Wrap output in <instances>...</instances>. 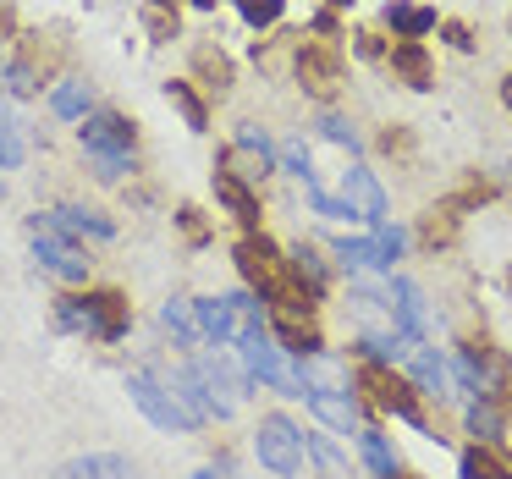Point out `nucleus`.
I'll use <instances>...</instances> for the list:
<instances>
[{
    "label": "nucleus",
    "instance_id": "obj_1",
    "mask_svg": "<svg viewBox=\"0 0 512 479\" xmlns=\"http://www.w3.org/2000/svg\"><path fill=\"white\" fill-rule=\"evenodd\" d=\"M78 144H83V155H89V166H94V177H100V182H122V177H133V171H138V155H133L138 127L127 122L122 111L83 116V122H78Z\"/></svg>",
    "mask_w": 512,
    "mask_h": 479
},
{
    "label": "nucleus",
    "instance_id": "obj_2",
    "mask_svg": "<svg viewBox=\"0 0 512 479\" xmlns=\"http://www.w3.org/2000/svg\"><path fill=\"white\" fill-rule=\"evenodd\" d=\"M133 314L122 292H67L56 298V331L67 336H94V342H122Z\"/></svg>",
    "mask_w": 512,
    "mask_h": 479
},
{
    "label": "nucleus",
    "instance_id": "obj_3",
    "mask_svg": "<svg viewBox=\"0 0 512 479\" xmlns=\"http://www.w3.org/2000/svg\"><path fill=\"white\" fill-rule=\"evenodd\" d=\"M127 397L138 402V413H144L155 430H166V435H193V430H199V424L188 419V408L171 397V386H166V380H155L149 369H133V375H127Z\"/></svg>",
    "mask_w": 512,
    "mask_h": 479
},
{
    "label": "nucleus",
    "instance_id": "obj_4",
    "mask_svg": "<svg viewBox=\"0 0 512 479\" xmlns=\"http://www.w3.org/2000/svg\"><path fill=\"white\" fill-rule=\"evenodd\" d=\"M254 457H259V468L292 479L303 468V430L287 419V413H265L259 430H254Z\"/></svg>",
    "mask_w": 512,
    "mask_h": 479
},
{
    "label": "nucleus",
    "instance_id": "obj_5",
    "mask_svg": "<svg viewBox=\"0 0 512 479\" xmlns=\"http://www.w3.org/2000/svg\"><path fill=\"white\" fill-rule=\"evenodd\" d=\"M28 237H34L39 270H50L56 281H72V287H78V281H89V254H83L72 237H61L45 215H28Z\"/></svg>",
    "mask_w": 512,
    "mask_h": 479
},
{
    "label": "nucleus",
    "instance_id": "obj_6",
    "mask_svg": "<svg viewBox=\"0 0 512 479\" xmlns=\"http://www.w3.org/2000/svg\"><path fill=\"white\" fill-rule=\"evenodd\" d=\"M358 386L375 397V408H386V413H397V419H408L413 430H424V413H419V402H413V391L402 386V380L391 375L386 364H369V358H364V369H358Z\"/></svg>",
    "mask_w": 512,
    "mask_h": 479
},
{
    "label": "nucleus",
    "instance_id": "obj_7",
    "mask_svg": "<svg viewBox=\"0 0 512 479\" xmlns=\"http://www.w3.org/2000/svg\"><path fill=\"white\" fill-rule=\"evenodd\" d=\"M292 72H298V83L314 94V100H331L336 83H342V61H336L331 45H298V56H292Z\"/></svg>",
    "mask_w": 512,
    "mask_h": 479
},
{
    "label": "nucleus",
    "instance_id": "obj_8",
    "mask_svg": "<svg viewBox=\"0 0 512 479\" xmlns=\"http://www.w3.org/2000/svg\"><path fill=\"white\" fill-rule=\"evenodd\" d=\"M342 199L358 210V221H369V226L386 221V193H380V182H375V171H369V166L342 171Z\"/></svg>",
    "mask_w": 512,
    "mask_h": 479
},
{
    "label": "nucleus",
    "instance_id": "obj_9",
    "mask_svg": "<svg viewBox=\"0 0 512 479\" xmlns=\"http://www.w3.org/2000/svg\"><path fill=\"white\" fill-rule=\"evenodd\" d=\"M56 479H138V463L122 452H83L56 468Z\"/></svg>",
    "mask_w": 512,
    "mask_h": 479
},
{
    "label": "nucleus",
    "instance_id": "obj_10",
    "mask_svg": "<svg viewBox=\"0 0 512 479\" xmlns=\"http://www.w3.org/2000/svg\"><path fill=\"white\" fill-rule=\"evenodd\" d=\"M45 221L56 226L61 237H100V243L116 237V221H105V215L89 210V204H56V210H45Z\"/></svg>",
    "mask_w": 512,
    "mask_h": 479
},
{
    "label": "nucleus",
    "instance_id": "obj_11",
    "mask_svg": "<svg viewBox=\"0 0 512 479\" xmlns=\"http://www.w3.org/2000/svg\"><path fill=\"white\" fill-rule=\"evenodd\" d=\"M303 402H309V413H314V419H320V424H331V430H358V402L353 397H347V391H336V386H309V397H303Z\"/></svg>",
    "mask_w": 512,
    "mask_h": 479
},
{
    "label": "nucleus",
    "instance_id": "obj_12",
    "mask_svg": "<svg viewBox=\"0 0 512 479\" xmlns=\"http://www.w3.org/2000/svg\"><path fill=\"white\" fill-rule=\"evenodd\" d=\"M193 314H199V336H204V342H215V347L237 342V331H243L226 298H193Z\"/></svg>",
    "mask_w": 512,
    "mask_h": 479
},
{
    "label": "nucleus",
    "instance_id": "obj_13",
    "mask_svg": "<svg viewBox=\"0 0 512 479\" xmlns=\"http://www.w3.org/2000/svg\"><path fill=\"white\" fill-rule=\"evenodd\" d=\"M215 204H221L232 221H243L248 232L259 226V193L243 188V182H232V177H221V171H215Z\"/></svg>",
    "mask_w": 512,
    "mask_h": 479
},
{
    "label": "nucleus",
    "instance_id": "obj_14",
    "mask_svg": "<svg viewBox=\"0 0 512 479\" xmlns=\"http://www.w3.org/2000/svg\"><path fill=\"white\" fill-rule=\"evenodd\" d=\"M287 270H292V287L309 292V298H325V287H331V270L320 265V254H314L309 243H298L287 254Z\"/></svg>",
    "mask_w": 512,
    "mask_h": 479
},
{
    "label": "nucleus",
    "instance_id": "obj_15",
    "mask_svg": "<svg viewBox=\"0 0 512 479\" xmlns=\"http://www.w3.org/2000/svg\"><path fill=\"white\" fill-rule=\"evenodd\" d=\"M138 23H144V34L155 39V45H171V39L182 34V6L177 0H144V6H138Z\"/></svg>",
    "mask_w": 512,
    "mask_h": 479
},
{
    "label": "nucleus",
    "instance_id": "obj_16",
    "mask_svg": "<svg viewBox=\"0 0 512 479\" xmlns=\"http://www.w3.org/2000/svg\"><path fill=\"white\" fill-rule=\"evenodd\" d=\"M50 111H56L61 122H83V116H94L89 83H83V78H61L56 89H50Z\"/></svg>",
    "mask_w": 512,
    "mask_h": 479
},
{
    "label": "nucleus",
    "instance_id": "obj_17",
    "mask_svg": "<svg viewBox=\"0 0 512 479\" xmlns=\"http://www.w3.org/2000/svg\"><path fill=\"white\" fill-rule=\"evenodd\" d=\"M391 309H397V320H402V331L413 336V342H424V298H419V287H413L408 276H391Z\"/></svg>",
    "mask_w": 512,
    "mask_h": 479
},
{
    "label": "nucleus",
    "instance_id": "obj_18",
    "mask_svg": "<svg viewBox=\"0 0 512 479\" xmlns=\"http://www.w3.org/2000/svg\"><path fill=\"white\" fill-rule=\"evenodd\" d=\"M166 100L177 105V116L188 122V133H210V105H204L199 94H193V83H188V78H171V83H166Z\"/></svg>",
    "mask_w": 512,
    "mask_h": 479
},
{
    "label": "nucleus",
    "instance_id": "obj_19",
    "mask_svg": "<svg viewBox=\"0 0 512 479\" xmlns=\"http://www.w3.org/2000/svg\"><path fill=\"white\" fill-rule=\"evenodd\" d=\"M160 325H166L171 336H177L182 347H199V314H193V298H166L160 303Z\"/></svg>",
    "mask_w": 512,
    "mask_h": 479
},
{
    "label": "nucleus",
    "instance_id": "obj_20",
    "mask_svg": "<svg viewBox=\"0 0 512 479\" xmlns=\"http://www.w3.org/2000/svg\"><path fill=\"white\" fill-rule=\"evenodd\" d=\"M391 72H402V78H408V89H430V56H424L419 39L391 45Z\"/></svg>",
    "mask_w": 512,
    "mask_h": 479
},
{
    "label": "nucleus",
    "instance_id": "obj_21",
    "mask_svg": "<svg viewBox=\"0 0 512 479\" xmlns=\"http://www.w3.org/2000/svg\"><path fill=\"white\" fill-rule=\"evenodd\" d=\"M193 72L204 78V89H210V94L232 89V61L221 56V45H193Z\"/></svg>",
    "mask_w": 512,
    "mask_h": 479
},
{
    "label": "nucleus",
    "instance_id": "obj_22",
    "mask_svg": "<svg viewBox=\"0 0 512 479\" xmlns=\"http://www.w3.org/2000/svg\"><path fill=\"white\" fill-rule=\"evenodd\" d=\"M0 89L12 94V100H34L39 94V67L28 56H12L6 67H0Z\"/></svg>",
    "mask_w": 512,
    "mask_h": 479
},
{
    "label": "nucleus",
    "instance_id": "obj_23",
    "mask_svg": "<svg viewBox=\"0 0 512 479\" xmlns=\"http://www.w3.org/2000/svg\"><path fill=\"white\" fill-rule=\"evenodd\" d=\"M386 23L397 28V39H424L435 28V12H419V6H402V0H391L386 6Z\"/></svg>",
    "mask_w": 512,
    "mask_h": 479
},
{
    "label": "nucleus",
    "instance_id": "obj_24",
    "mask_svg": "<svg viewBox=\"0 0 512 479\" xmlns=\"http://www.w3.org/2000/svg\"><path fill=\"white\" fill-rule=\"evenodd\" d=\"M501 424H507V419H501V402H490V397H474V402H468V430H474L485 446L501 441Z\"/></svg>",
    "mask_w": 512,
    "mask_h": 479
},
{
    "label": "nucleus",
    "instance_id": "obj_25",
    "mask_svg": "<svg viewBox=\"0 0 512 479\" xmlns=\"http://www.w3.org/2000/svg\"><path fill=\"white\" fill-rule=\"evenodd\" d=\"M413 386H419L424 397H446V364L430 353V347L413 353Z\"/></svg>",
    "mask_w": 512,
    "mask_h": 479
},
{
    "label": "nucleus",
    "instance_id": "obj_26",
    "mask_svg": "<svg viewBox=\"0 0 512 479\" xmlns=\"http://www.w3.org/2000/svg\"><path fill=\"white\" fill-rule=\"evenodd\" d=\"M358 446H364V463L375 468V479H391L397 474V452H391V441L380 430H358Z\"/></svg>",
    "mask_w": 512,
    "mask_h": 479
},
{
    "label": "nucleus",
    "instance_id": "obj_27",
    "mask_svg": "<svg viewBox=\"0 0 512 479\" xmlns=\"http://www.w3.org/2000/svg\"><path fill=\"white\" fill-rule=\"evenodd\" d=\"M303 452H309L314 463L325 468V479H347V457L336 452V441H331V435H303Z\"/></svg>",
    "mask_w": 512,
    "mask_h": 479
},
{
    "label": "nucleus",
    "instance_id": "obj_28",
    "mask_svg": "<svg viewBox=\"0 0 512 479\" xmlns=\"http://www.w3.org/2000/svg\"><path fill=\"white\" fill-rule=\"evenodd\" d=\"M232 149H237V155H254L259 160V166H276V149H270V138H265V127H254V122H243V127H237V138H232Z\"/></svg>",
    "mask_w": 512,
    "mask_h": 479
},
{
    "label": "nucleus",
    "instance_id": "obj_29",
    "mask_svg": "<svg viewBox=\"0 0 512 479\" xmlns=\"http://www.w3.org/2000/svg\"><path fill=\"white\" fill-rule=\"evenodd\" d=\"M281 12H287V0H237V17H243L248 28H276L281 23Z\"/></svg>",
    "mask_w": 512,
    "mask_h": 479
},
{
    "label": "nucleus",
    "instance_id": "obj_30",
    "mask_svg": "<svg viewBox=\"0 0 512 479\" xmlns=\"http://www.w3.org/2000/svg\"><path fill=\"white\" fill-rule=\"evenodd\" d=\"M463 479H512V468L496 452H479L474 446V452H463Z\"/></svg>",
    "mask_w": 512,
    "mask_h": 479
},
{
    "label": "nucleus",
    "instance_id": "obj_31",
    "mask_svg": "<svg viewBox=\"0 0 512 479\" xmlns=\"http://www.w3.org/2000/svg\"><path fill=\"white\" fill-rule=\"evenodd\" d=\"M336 259H342L347 270H380V254H375V237H358V243H336Z\"/></svg>",
    "mask_w": 512,
    "mask_h": 479
},
{
    "label": "nucleus",
    "instance_id": "obj_32",
    "mask_svg": "<svg viewBox=\"0 0 512 479\" xmlns=\"http://www.w3.org/2000/svg\"><path fill=\"white\" fill-rule=\"evenodd\" d=\"M402 248H408V232H402V226H386V221H380V226H375V254H380V270L397 265Z\"/></svg>",
    "mask_w": 512,
    "mask_h": 479
},
{
    "label": "nucleus",
    "instance_id": "obj_33",
    "mask_svg": "<svg viewBox=\"0 0 512 479\" xmlns=\"http://www.w3.org/2000/svg\"><path fill=\"white\" fill-rule=\"evenodd\" d=\"M281 160H287V171L292 177H303V182H314V166H309V149L292 138V144H281Z\"/></svg>",
    "mask_w": 512,
    "mask_h": 479
},
{
    "label": "nucleus",
    "instance_id": "obj_34",
    "mask_svg": "<svg viewBox=\"0 0 512 479\" xmlns=\"http://www.w3.org/2000/svg\"><path fill=\"white\" fill-rule=\"evenodd\" d=\"M320 133L331 138V144H342V149H358V133H353V122H342V116H320Z\"/></svg>",
    "mask_w": 512,
    "mask_h": 479
},
{
    "label": "nucleus",
    "instance_id": "obj_35",
    "mask_svg": "<svg viewBox=\"0 0 512 479\" xmlns=\"http://www.w3.org/2000/svg\"><path fill=\"white\" fill-rule=\"evenodd\" d=\"M177 221H182V232H188V243H204V221H199V210H177Z\"/></svg>",
    "mask_w": 512,
    "mask_h": 479
},
{
    "label": "nucleus",
    "instance_id": "obj_36",
    "mask_svg": "<svg viewBox=\"0 0 512 479\" xmlns=\"http://www.w3.org/2000/svg\"><path fill=\"white\" fill-rule=\"evenodd\" d=\"M446 34H452V45H457V50H468V45H474V39H468V28H463V23H452V28H446Z\"/></svg>",
    "mask_w": 512,
    "mask_h": 479
},
{
    "label": "nucleus",
    "instance_id": "obj_37",
    "mask_svg": "<svg viewBox=\"0 0 512 479\" xmlns=\"http://www.w3.org/2000/svg\"><path fill=\"white\" fill-rule=\"evenodd\" d=\"M501 105H507V111H512V78L501 83Z\"/></svg>",
    "mask_w": 512,
    "mask_h": 479
},
{
    "label": "nucleus",
    "instance_id": "obj_38",
    "mask_svg": "<svg viewBox=\"0 0 512 479\" xmlns=\"http://www.w3.org/2000/svg\"><path fill=\"white\" fill-rule=\"evenodd\" d=\"M193 479H215V468H199V474H193Z\"/></svg>",
    "mask_w": 512,
    "mask_h": 479
},
{
    "label": "nucleus",
    "instance_id": "obj_39",
    "mask_svg": "<svg viewBox=\"0 0 512 479\" xmlns=\"http://www.w3.org/2000/svg\"><path fill=\"white\" fill-rule=\"evenodd\" d=\"M193 6H204V12H210V6H215V0H193Z\"/></svg>",
    "mask_w": 512,
    "mask_h": 479
},
{
    "label": "nucleus",
    "instance_id": "obj_40",
    "mask_svg": "<svg viewBox=\"0 0 512 479\" xmlns=\"http://www.w3.org/2000/svg\"><path fill=\"white\" fill-rule=\"evenodd\" d=\"M325 6H353V0H325Z\"/></svg>",
    "mask_w": 512,
    "mask_h": 479
},
{
    "label": "nucleus",
    "instance_id": "obj_41",
    "mask_svg": "<svg viewBox=\"0 0 512 479\" xmlns=\"http://www.w3.org/2000/svg\"><path fill=\"white\" fill-rule=\"evenodd\" d=\"M0 199H6V182H0Z\"/></svg>",
    "mask_w": 512,
    "mask_h": 479
},
{
    "label": "nucleus",
    "instance_id": "obj_42",
    "mask_svg": "<svg viewBox=\"0 0 512 479\" xmlns=\"http://www.w3.org/2000/svg\"><path fill=\"white\" fill-rule=\"evenodd\" d=\"M391 479H397V474H391ZM402 479H413V474H402Z\"/></svg>",
    "mask_w": 512,
    "mask_h": 479
}]
</instances>
